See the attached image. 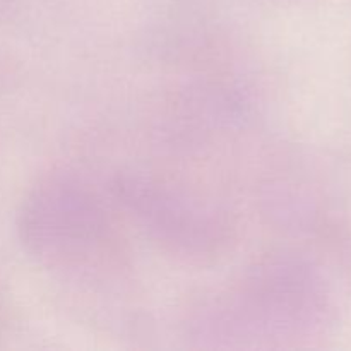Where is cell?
Segmentation results:
<instances>
[{
  "label": "cell",
  "mask_w": 351,
  "mask_h": 351,
  "mask_svg": "<svg viewBox=\"0 0 351 351\" xmlns=\"http://www.w3.org/2000/svg\"><path fill=\"white\" fill-rule=\"evenodd\" d=\"M23 240L55 269L112 276L125 264V240L103 199L88 185L51 175L34 187L21 215Z\"/></svg>",
  "instance_id": "obj_1"
},
{
  "label": "cell",
  "mask_w": 351,
  "mask_h": 351,
  "mask_svg": "<svg viewBox=\"0 0 351 351\" xmlns=\"http://www.w3.org/2000/svg\"><path fill=\"white\" fill-rule=\"evenodd\" d=\"M123 187L132 192V204L137 211L143 213L151 230H156L160 240L173 245L175 250L184 247V254L191 256L189 242H192L194 252L197 256H206L211 252L202 242L209 247L216 245L218 249L228 242V226L218 221L213 213H204L195 206L185 204V199L158 191L156 185L130 184Z\"/></svg>",
  "instance_id": "obj_2"
}]
</instances>
